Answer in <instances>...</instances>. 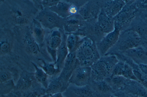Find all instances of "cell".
I'll list each match as a JSON object with an SVG mask.
<instances>
[{
	"mask_svg": "<svg viewBox=\"0 0 147 97\" xmlns=\"http://www.w3.org/2000/svg\"><path fill=\"white\" fill-rule=\"evenodd\" d=\"M145 43L136 31L129 29L121 31L116 43L105 55L122 53L132 48L140 46Z\"/></svg>",
	"mask_w": 147,
	"mask_h": 97,
	"instance_id": "obj_1",
	"label": "cell"
},
{
	"mask_svg": "<svg viewBox=\"0 0 147 97\" xmlns=\"http://www.w3.org/2000/svg\"><path fill=\"white\" fill-rule=\"evenodd\" d=\"M119 60L114 55L101 57L91 67V79L95 81L104 80L110 77L113 68Z\"/></svg>",
	"mask_w": 147,
	"mask_h": 97,
	"instance_id": "obj_2",
	"label": "cell"
},
{
	"mask_svg": "<svg viewBox=\"0 0 147 97\" xmlns=\"http://www.w3.org/2000/svg\"><path fill=\"white\" fill-rule=\"evenodd\" d=\"M76 55L80 66L90 67L101 57L96 43L86 37L76 51Z\"/></svg>",
	"mask_w": 147,
	"mask_h": 97,
	"instance_id": "obj_3",
	"label": "cell"
},
{
	"mask_svg": "<svg viewBox=\"0 0 147 97\" xmlns=\"http://www.w3.org/2000/svg\"><path fill=\"white\" fill-rule=\"evenodd\" d=\"M125 4L120 12L113 18L114 26L124 30L136 17L138 8L134 0H125Z\"/></svg>",
	"mask_w": 147,
	"mask_h": 97,
	"instance_id": "obj_4",
	"label": "cell"
},
{
	"mask_svg": "<svg viewBox=\"0 0 147 97\" xmlns=\"http://www.w3.org/2000/svg\"><path fill=\"white\" fill-rule=\"evenodd\" d=\"M97 19L86 21L84 26L74 34L90 39L96 43L100 41L106 34L98 24Z\"/></svg>",
	"mask_w": 147,
	"mask_h": 97,
	"instance_id": "obj_5",
	"label": "cell"
},
{
	"mask_svg": "<svg viewBox=\"0 0 147 97\" xmlns=\"http://www.w3.org/2000/svg\"><path fill=\"white\" fill-rule=\"evenodd\" d=\"M80 66L76 57V52L69 53L65 60L63 67L58 75L67 87L69 85V80L73 71Z\"/></svg>",
	"mask_w": 147,
	"mask_h": 97,
	"instance_id": "obj_6",
	"label": "cell"
},
{
	"mask_svg": "<svg viewBox=\"0 0 147 97\" xmlns=\"http://www.w3.org/2000/svg\"><path fill=\"white\" fill-rule=\"evenodd\" d=\"M91 68L90 67L80 66L73 71L69 81V84L78 86L87 85L91 79Z\"/></svg>",
	"mask_w": 147,
	"mask_h": 97,
	"instance_id": "obj_7",
	"label": "cell"
},
{
	"mask_svg": "<svg viewBox=\"0 0 147 97\" xmlns=\"http://www.w3.org/2000/svg\"><path fill=\"white\" fill-rule=\"evenodd\" d=\"M121 31L119 28L115 26L113 31L106 34L100 41L96 43L101 57L105 56L115 44L118 39Z\"/></svg>",
	"mask_w": 147,
	"mask_h": 97,
	"instance_id": "obj_8",
	"label": "cell"
},
{
	"mask_svg": "<svg viewBox=\"0 0 147 97\" xmlns=\"http://www.w3.org/2000/svg\"><path fill=\"white\" fill-rule=\"evenodd\" d=\"M101 8V0H88L80 8L79 14L86 21L97 19Z\"/></svg>",
	"mask_w": 147,
	"mask_h": 97,
	"instance_id": "obj_9",
	"label": "cell"
},
{
	"mask_svg": "<svg viewBox=\"0 0 147 97\" xmlns=\"http://www.w3.org/2000/svg\"><path fill=\"white\" fill-rule=\"evenodd\" d=\"M38 19L43 25L48 28L57 27L63 29L64 18L55 13L43 11L39 14Z\"/></svg>",
	"mask_w": 147,
	"mask_h": 97,
	"instance_id": "obj_10",
	"label": "cell"
},
{
	"mask_svg": "<svg viewBox=\"0 0 147 97\" xmlns=\"http://www.w3.org/2000/svg\"><path fill=\"white\" fill-rule=\"evenodd\" d=\"M88 85L95 97H110L115 92L105 80L96 81L91 79Z\"/></svg>",
	"mask_w": 147,
	"mask_h": 97,
	"instance_id": "obj_11",
	"label": "cell"
},
{
	"mask_svg": "<svg viewBox=\"0 0 147 97\" xmlns=\"http://www.w3.org/2000/svg\"><path fill=\"white\" fill-rule=\"evenodd\" d=\"M86 23L79 14L71 15L64 18L63 29L67 34L74 33L83 27Z\"/></svg>",
	"mask_w": 147,
	"mask_h": 97,
	"instance_id": "obj_12",
	"label": "cell"
},
{
	"mask_svg": "<svg viewBox=\"0 0 147 97\" xmlns=\"http://www.w3.org/2000/svg\"><path fill=\"white\" fill-rule=\"evenodd\" d=\"M62 94L64 97H95L88 85L78 86L69 84L66 90Z\"/></svg>",
	"mask_w": 147,
	"mask_h": 97,
	"instance_id": "obj_13",
	"label": "cell"
},
{
	"mask_svg": "<svg viewBox=\"0 0 147 97\" xmlns=\"http://www.w3.org/2000/svg\"><path fill=\"white\" fill-rule=\"evenodd\" d=\"M34 78V73L23 71L15 85L13 91L22 93L30 90L33 86Z\"/></svg>",
	"mask_w": 147,
	"mask_h": 97,
	"instance_id": "obj_14",
	"label": "cell"
},
{
	"mask_svg": "<svg viewBox=\"0 0 147 97\" xmlns=\"http://www.w3.org/2000/svg\"><path fill=\"white\" fill-rule=\"evenodd\" d=\"M102 9L109 17L113 18L125 4V0H101Z\"/></svg>",
	"mask_w": 147,
	"mask_h": 97,
	"instance_id": "obj_15",
	"label": "cell"
},
{
	"mask_svg": "<svg viewBox=\"0 0 147 97\" xmlns=\"http://www.w3.org/2000/svg\"><path fill=\"white\" fill-rule=\"evenodd\" d=\"M119 75L131 80L138 81L131 67L128 64L119 61L114 66L111 76Z\"/></svg>",
	"mask_w": 147,
	"mask_h": 97,
	"instance_id": "obj_16",
	"label": "cell"
},
{
	"mask_svg": "<svg viewBox=\"0 0 147 97\" xmlns=\"http://www.w3.org/2000/svg\"><path fill=\"white\" fill-rule=\"evenodd\" d=\"M120 53L128 56L139 65H147V51L141 46L129 49Z\"/></svg>",
	"mask_w": 147,
	"mask_h": 97,
	"instance_id": "obj_17",
	"label": "cell"
},
{
	"mask_svg": "<svg viewBox=\"0 0 147 97\" xmlns=\"http://www.w3.org/2000/svg\"><path fill=\"white\" fill-rule=\"evenodd\" d=\"M67 35L63 34L61 43L57 50V60L55 63L56 68L60 72L63 67L65 60L69 53L66 43Z\"/></svg>",
	"mask_w": 147,
	"mask_h": 97,
	"instance_id": "obj_18",
	"label": "cell"
},
{
	"mask_svg": "<svg viewBox=\"0 0 147 97\" xmlns=\"http://www.w3.org/2000/svg\"><path fill=\"white\" fill-rule=\"evenodd\" d=\"M97 20L98 24L105 33L107 34L114 30V21L113 18L108 16L102 8Z\"/></svg>",
	"mask_w": 147,
	"mask_h": 97,
	"instance_id": "obj_19",
	"label": "cell"
},
{
	"mask_svg": "<svg viewBox=\"0 0 147 97\" xmlns=\"http://www.w3.org/2000/svg\"><path fill=\"white\" fill-rule=\"evenodd\" d=\"M67 88L58 75L49 83L46 90V93L50 95L59 93H63Z\"/></svg>",
	"mask_w": 147,
	"mask_h": 97,
	"instance_id": "obj_20",
	"label": "cell"
},
{
	"mask_svg": "<svg viewBox=\"0 0 147 97\" xmlns=\"http://www.w3.org/2000/svg\"><path fill=\"white\" fill-rule=\"evenodd\" d=\"M66 45L69 53L75 52L84 41V38L74 33L67 34Z\"/></svg>",
	"mask_w": 147,
	"mask_h": 97,
	"instance_id": "obj_21",
	"label": "cell"
},
{
	"mask_svg": "<svg viewBox=\"0 0 147 97\" xmlns=\"http://www.w3.org/2000/svg\"><path fill=\"white\" fill-rule=\"evenodd\" d=\"M127 79L121 76L113 75L111 76L105 80L109 84L115 92L122 89Z\"/></svg>",
	"mask_w": 147,
	"mask_h": 97,
	"instance_id": "obj_22",
	"label": "cell"
},
{
	"mask_svg": "<svg viewBox=\"0 0 147 97\" xmlns=\"http://www.w3.org/2000/svg\"><path fill=\"white\" fill-rule=\"evenodd\" d=\"M71 4L68 0L58 2L55 7V10L60 17L65 18L71 16L70 8Z\"/></svg>",
	"mask_w": 147,
	"mask_h": 97,
	"instance_id": "obj_23",
	"label": "cell"
},
{
	"mask_svg": "<svg viewBox=\"0 0 147 97\" xmlns=\"http://www.w3.org/2000/svg\"><path fill=\"white\" fill-rule=\"evenodd\" d=\"M32 63L35 68L34 73L35 79L46 89L49 83L48 80L49 75L41 68L39 67L34 63Z\"/></svg>",
	"mask_w": 147,
	"mask_h": 97,
	"instance_id": "obj_24",
	"label": "cell"
},
{
	"mask_svg": "<svg viewBox=\"0 0 147 97\" xmlns=\"http://www.w3.org/2000/svg\"><path fill=\"white\" fill-rule=\"evenodd\" d=\"M62 41L60 32L59 31H54L49 40V49L56 51L60 46Z\"/></svg>",
	"mask_w": 147,
	"mask_h": 97,
	"instance_id": "obj_25",
	"label": "cell"
},
{
	"mask_svg": "<svg viewBox=\"0 0 147 97\" xmlns=\"http://www.w3.org/2000/svg\"><path fill=\"white\" fill-rule=\"evenodd\" d=\"M24 43L26 48L32 53L36 54L40 52L37 43L30 36L28 35L26 37L24 40Z\"/></svg>",
	"mask_w": 147,
	"mask_h": 97,
	"instance_id": "obj_26",
	"label": "cell"
},
{
	"mask_svg": "<svg viewBox=\"0 0 147 97\" xmlns=\"http://www.w3.org/2000/svg\"><path fill=\"white\" fill-rule=\"evenodd\" d=\"M33 31L37 42L42 43L44 39V31L40 23L35 20L34 21Z\"/></svg>",
	"mask_w": 147,
	"mask_h": 97,
	"instance_id": "obj_27",
	"label": "cell"
},
{
	"mask_svg": "<svg viewBox=\"0 0 147 97\" xmlns=\"http://www.w3.org/2000/svg\"><path fill=\"white\" fill-rule=\"evenodd\" d=\"M132 68L134 75L140 82L147 89V73L143 72L140 67L136 65L133 66Z\"/></svg>",
	"mask_w": 147,
	"mask_h": 97,
	"instance_id": "obj_28",
	"label": "cell"
},
{
	"mask_svg": "<svg viewBox=\"0 0 147 97\" xmlns=\"http://www.w3.org/2000/svg\"><path fill=\"white\" fill-rule=\"evenodd\" d=\"M42 65L41 66V68L49 76H53L60 72L56 68L55 63H49L42 60Z\"/></svg>",
	"mask_w": 147,
	"mask_h": 97,
	"instance_id": "obj_29",
	"label": "cell"
},
{
	"mask_svg": "<svg viewBox=\"0 0 147 97\" xmlns=\"http://www.w3.org/2000/svg\"><path fill=\"white\" fill-rule=\"evenodd\" d=\"M0 84V95L6 94L13 91L15 88L13 79Z\"/></svg>",
	"mask_w": 147,
	"mask_h": 97,
	"instance_id": "obj_30",
	"label": "cell"
},
{
	"mask_svg": "<svg viewBox=\"0 0 147 97\" xmlns=\"http://www.w3.org/2000/svg\"><path fill=\"white\" fill-rule=\"evenodd\" d=\"M45 88H39L35 90L30 89L24 92L21 93L22 97H38L46 94Z\"/></svg>",
	"mask_w": 147,
	"mask_h": 97,
	"instance_id": "obj_31",
	"label": "cell"
},
{
	"mask_svg": "<svg viewBox=\"0 0 147 97\" xmlns=\"http://www.w3.org/2000/svg\"><path fill=\"white\" fill-rule=\"evenodd\" d=\"M11 72L7 69L1 70L0 72V83H3L13 79Z\"/></svg>",
	"mask_w": 147,
	"mask_h": 97,
	"instance_id": "obj_32",
	"label": "cell"
},
{
	"mask_svg": "<svg viewBox=\"0 0 147 97\" xmlns=\"http://www.w3.org/2000/svg\"><path fill=\"white\" fill-rule=\"evenodd\" d=\"M11 46L9 43L6 40L1 42L0 53L4 55L8 53L10 51Z\"/></svg>",
	"mask_w": 147,
	"mask_h": 97,
	"instance_id": "obj_33",
	"label": "cell"
},
{
	"mask_svg": "<svg viewBox=\"0 0 147 97\" xmlns=\"http://www.w3.org/2000/svg\"><path fill=\"white\" fill-rule=\"evenodd\" d=\"M136 3L138 8L147 9V0H138Z\"/></svg>",
	"mask_w": 147,
	"mask_h": 97,
	"instance_id": "obj_34",
	"label": "cell"
},
{
	"mask_svg": "<svg viewBox=\"0 0 147 97\" xmlns=\"http://www.w3.org/2000/svg\"><path fill=\"white\" fill-rule=\"evenodd\" d=\"M113 95L119 97H133L132 95H127V94L121 91L115 92Z\"/></svg>",
	"mask_w": 147,
	"mask_h": 97,
	"instance_id": "obj_35",
	"label": "cell"
},
{
	"mask_svg": "<svg viewBox=\"0 0 147 97\" xmlns=\"http://www.w3.org/2000/svg\"><path fill=\"white\" fill-rule=\"evenodd\" d=\"M0 97H17V95L14 91L5 94L0 95Z\"/></svg>",
	"mask_w": 147,
	"mask_h": 97,
	"instance_id": "obj_36",
	"label": "cell"
},
{
	"mask_svg": "<svg viewBox=\"0 0 147 97\" xmlns=\"http://www.w3.org/2000/svg\"><path fill=\"white\" fill-rule=\"evenodd\" d=\"M49 97H64L62 93H59L52 95H50Z\"/></svg>",
	"mask_w": 147,
	"mask_h": 97,
	"instance_id": "obj_37",
	"label": "cell"
},
{
	"mask_svg": "<svg viewBox=\"0 0 147 97\" xmlns=\"http://www.w3.org/2000/svg\"><path fill=\"white\" fill-rule=\"evenodd\" d=\"M17 96V97H22L21 93L19 92H15Z\"/></svg>",
	"mask_w": 147,
	"mask_h": 97,
	"instance_id": "obj_38",
	"label": "cell"
},
{
	"mask_svg": "<svg viewBox=\"0 0 147 97\" xmlns=\"http://www.w3.org/2000/svg\"><path fill=\"white\" fill-rule=\"evenodd\" d=\"M50 95L48 94H46L45 95H42L38 97H49Z\"/></svg>",
	"mask_w": 147,
	"mask_h": 97,
	"instance_id": "obj_39",
	"label": "cell"
},
{
	"mask_svg": "<svg viewBox=\"0 0 147 97\" xmlns=\"http://www.w3.org/2000/svg\"><path fill=\"white\" fill-rule=\"evenodd\" d=\"M110 97H119L117 96H116L115 95H111V96H110Z\"/></svg>",
	"mask_w": 147,
	"mask_h": 97,
	"instance_id": "obj_40",
	"label": "cell"
},
{
	"mask_svg": "<svg viewBox=\"0 0 147 97\" xmlns=\"http://www.w3.org/2000/svg\"><path fill=\"white\" fill-rule=\"evenodd\" d=\"M146 16V20H147V15Z\"/></svg>",
	"mask_w": 147,
	"mask_h": 97,
	"instance_id": "obj_41",
	"label": "cell"
},
{
	"mask_svg": "<svg viewBox=\"0 0 147 97\" xmlns=\"http://www.w3.org/2000/svg\"><path fill=\"white\" fill-rule=\"evenodd\" d=\"M146 66L147 67V65H146Z\"/></svg>",
	"mask_w": 147,
	"mask_h": 97,
	"instance_id": "obj_42",
	"label": "cell"
}]
</instances>
